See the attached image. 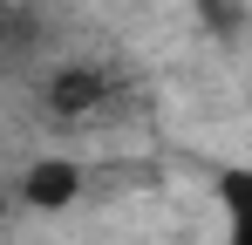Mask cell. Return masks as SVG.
Masks as SVG:
<instances>
[{"instance_id": "7a4b0ae2", "label": "cell", "mask_w": 252, "mask_h": 245, "mask_svg": "<svg viewBox=\"0 0 252 245\" xmlns=\"http://www.w3.org/2000/svg\"><path fill=\"white\" fill-rule=\"evenodd\" d=\"M95 95H102V75H95V68H62V75L48 82V102H55L62 116H82Z\"/></svg>"}, {"instance_id": "277c9868", "label": "cell", "mask_w": 252, "mask_h": 245, "mask_svg": "<svg viewBox=\"0 0 252 245\" xmlns=\"http://www.w3.org/2000/svg\"><path fill=\"white\" fill-rule=\"evenodd\" d=\"M198 14L211 34H239V0H198Z\"/></svg>"}, {"instance_id": "6da1fadb", "label": "cell", "mask_w": 252, "mask_h": 245, "mask_svg": "<svg viewBox=\"0 0 252 245\" xmlns=\"http://www.w3.org/2000/svg\"><path fill=\"white\" fill-rule=\"evenodd\" d=\"M75 191H82V170L68 157H41L21 177V198L34 204V211H62V204H75Z\"/></svg>"}, {"instance_id": "3957f363", "label": "cell", "mask_w": 252, "mask_h": 245, "mask_svg": "<svg viewBox=\"0 0 252 245\" xmlns=\"http://www.w3.org/2000/svg\"><path fill=\"white\" fill-rule=\"evenodd\" d=\"M218 204H225V218H232V245H252V170L218 177Z\"/></svg>"}]
</instances>
